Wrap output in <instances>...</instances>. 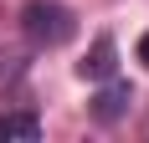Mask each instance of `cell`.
Here are the masks:
<instances>
[{
  "label": "cell",
  "mask_w": 149,
  "mask_h": 143,
  "mask_svg": "<svg viewBox=\"0 0 149 143\" xmlns=\"http://www.w3.org/2000/svg\"><path fill=\"white\" fill-rule=\"evenodd\" d=\"M21 31H26L31 46H67L77 36V15L62 5V0H26L21 5Z\"/></svg>",
  "instance_id": "obj_1"
},
{
  "label": "cell",
  "mask_w": 149,
  "mask_h": 143,
  "mask_svg": "<svg viewBox=\"0 0 149 143\" xmlns=\"http://www.w3.org/2000/svg\"><path fill=\"white\" fill-rule=\"evenodd\" d=\"M129 102H134V87H129V82H113V77H108V87H103V92L88 102V118H93V123H103V128H113V123L129 113Z\"/></svg>",
  "instance_id": "obj_2"
},
{
  "label": "cell",
  "mask_w": 149,
  "mask_h": 143,
  "mask_svg": "<svg viewBox=\"0 0 149 143\" xmlns=\"http://www.w3.org/2000/svg\"><path fill=\"white\" fill-rule=\"evenodd\" d=\"M41 118L36 113H0V143H36Z\"/></svg>",
  "instance_id": "obj_4"
},
{
  "label": "cell",
  "mask_w": 149,
  "mask_h": 143,
  "mask_svg": "<svg viewBox=\"0 0 149 143\" xmlns=\"http://www.w3.org/2000/svg\"><path fill=\"white\" fill-rule=\"evenodd\" d=\"M139 61H144V67H149V31H144V36H139Z\"/></svg>",
  "instance_id": "obj_5"
},
{
  "label": "cell",
  "mask_w": 149,
  "mask_h": 143,
  "mask_svg": "<svg viewBox=\"0 0 149 143\" xmlns=\"http://www.w3.org/2000/svg\"><path fill=\"white\" fill-rule=\"evenodd\" d=\"M113 72H118V46H113V36H98L93 51L77 61V77H82V82H108Z\"/></svg>",
  "instance_id": "obj_3"
}]
</instances>
